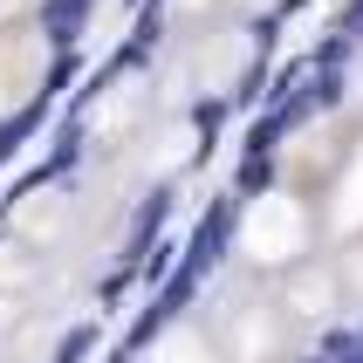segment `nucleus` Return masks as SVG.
<instances>
[{
    "label": "nucleus",
    "instance_id": "1",
    "mask_svg": "<svg viewBox=\"0 0 363 363\" xmlns=\"http://www.w3.org/2000/svg\"><path fill=\"white\" fill-rule=\"evenodd\" d=\"M41 76H48V48H41L35 35H0V123L7 117H21L28 103H35V89H41Z\"/></svg>",
    "mask_w": 363,
    "mask_h": 363
},
{
    "label": "nucleus",
    "instance_id": "2",
    "mask_svg": "<svg viewBox=\"0 0 363 363\" xmlns=\"http://www.w3.org/2000/svg\"><path fill=\"white\" fill-rule=\"evenodd\" d=\"M28 7H35V0H0V35H7V28H21V14H28Z\"/></svg>",
    "mask_w": 363,
    "mask_h": 363
},
{
    "label": "nucleus",
    "instance_id": "3",
    "mask_svg": "<svg viewBox=\"0 0 363 363\" xmlns=\"http://www.w3.org/2000/svg\"><path fill=\"white\" fill-rule=\"evenodd\" d=\"M179 7H192V14H199V7H220V0H179Z\"/></svg>",
    "mask_w": 363,
    "mask_h": 363
}]
</instances>
